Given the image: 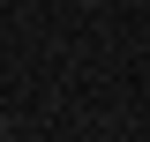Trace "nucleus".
I'll list each match as a JSON object with an SVG mask.
<instances>
[{
    "label": "nucleus",
    "instance_id": "f257e3e1",
    "mask_svg": "<svg viewBox=\"0 0 150 142\" xmlns=\"http://www.w3.org/2000/svg\"><path fill=\"white\" fill-rule=\"evenodd\" d=\"M0 127H8V120H0Z\"/></svg>",
    "mask_w": 150,
    "mask_h": 142
}]
</instances>
